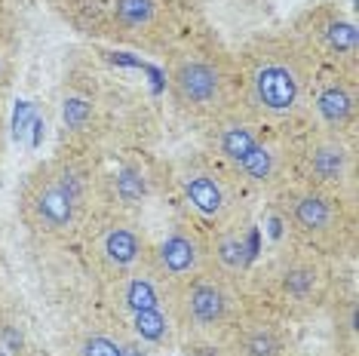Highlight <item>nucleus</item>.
Masks as SVG:
<instances>
[{"mask_svg": "<svg viewBox=\"0 0 359 356\" xmlns=\"http://www.w3.org/2000/svg\"><path fill=\"white\" fill-rule=\"evenodd\" d=\"M243 89L258 120L298 117L313 89V50L298 34H261L243 50Z\"/></svg>", "mask_w": 359, "mask_h": 356, "instance_id": "1", "label": "nucleus"}, {"mask_svg": "<svg viewBox=\"0 0 359 356\" xmlns=\"http://www.w3.org/2000/svg\"><path fill=\"white\" fill-rule=\"evenodd\" d=\"M89 197V175L77 163L55 160L28 175L22 188V215L43 237H68L80 224Z\"/></svg>", "mask_w": 359, "mask_h": 356, "instance_id": "2", "label": "nucleus"}, {"mask_svg": "<svg viewBox=\"0 0 359 356\" xmlns=\"http://www.w3.org/2000/svg\"><path fill=\"white\" fill-rule=\"evenodd\" d=\"M209 148L249 184L271 188L280 178V153L261 142L258 129L240 111H224L209 120Z\"/></svg>", "mask_w": 359, "mask_h": 356, "instance_id": "3", "label": "nucleus"}, {"mask_svg": "<svg viewBox=\"0 0 359 356\" xmlns=\"http://www.w3.org/2000/svg\"><path fill=\"white\" fill-rule=\"evenodd\" d=\"M169 93L178 111L200 120H215L231 111V80L224 68L209 55L182 53L169 62Z\"/></svg>", "mask_w": 359, "mask_h": 356, "instance_id": "4", "label": "nucleus"}, {"mask_svg": "<svg viewBox=\"0 0 359 356\" xmlns=\"http://www.w3.org/2000/svg\"><path fill=\"white\" fill-rule=\"evenodd\" d=\"M169 310L178 329H187L191 335H209L222 329L233 313L231 282L212 271H203L169 289Z\"/></svg>", "mask_w": 359, "mask_h": 356, "instance_id": "5", "label": "nucleus"}, {"mask_svg": "<svg viewBox=\"0 0 359 356\" xmlns=\"http://www.w3.org/2000/svg\"><path fill=\"white\" fill-rule=\"evenodd\" d=\"M178 191L191 212H197L209 224H231L236 215V188L224 172H218L212 163L203 160H187L178 169Z\"/></svg>", "mask_w": 359, "mask_h": 356, "instance_id": "6", "label": "nucleus"}, {"mask_svg": "<svg viewBox=\"0 0 359 356\" xmlns=\"http://www.w3.org/2000/svg\"><path fill=\"white\" fill-rule=\"evenodd\" d=\"M285 224L292 228L298 240H304L307 246H323L332 242L341 233V206L329 191L323 188H301L292 191L283 203Z\"/></svg>", "mask_w": 359, "mask_h": 356, "instance_id": "7", "label": "nucleus"}, {"mask_svg": "<svg viewBox=\"0 0 359 356\" xmlns=\"http://www.w3.org/2000/svg\"><path fill=\"white\" fill-rule=\"evenodd\" d=\"M313 53H323L334 62H356L359 55V28L341 4H313L301 19L298 34Z\"/></svg>", "mask_w": 359, "mask_h": 356, "instance_id": "8", "label": "nucleus"}, {"mask_svg": "<svg viewBox=\"0 0 359 356\" xmlns=\"http://www.w3.org/2000/svg\"><path fill=\"white\" fill-rule=\"evenodd\" d=\"M148 267L166 282V289H172L178 282L209 271L206 240L191 224H172L157 246H151Z\"/></svg>", "mask_w": 359, "mask_h": 356, "instance_id": "9", "label": "nucleus"}, {"mask_svg": "<svg viewBox=\"0 0 359 356\" xmlns=\"http://www.w3.org/2000/svg\"><path fill=\"white\" fill-rule=\"evenodd\" d=\"M304 166H307L313 188H323V191L350 188L353 172H356L353 144L341 132H323V129H316L307 142Z\"/></svg>", "mask_w": 359, "mask_h": 356, "instance_id": "10", "label": "nucleus"}, {"mask_svg": "<svg viewBox=\"0 0 359 356\" xmlns=\"http://www.w3.org/2000/svg\"><path fill=\"white\" fill-rule=\"evenodd\" d=\"M93 252L95 261L102 264V271L108 273L111 280L123 277L129 271H138V267L148 264L151 246L144 231L133 221H111L95 233L93 240Z\"/></svg>", "mask_w": 359, "mask_h": 356, "instance_id": "11", "label": "nucleus"}, {"mask_svg": "<svg viewBox=\"0 0 359 356\" xmlns=\"http://www.w3.org/2000/svg\"><path fill=\"white\" fill-rule=\"evenodd\" d=\"M307 108L313 111L316 126H320L323 132L347 135V129L353 126V120H356V89L341 74L313 80Z\"/></svg>", "mask_w": 359, "mask_h": 356, "instance_id": "12", "label": "nucleus"}, {"mask_svg": "<svg viewBox=\"0 0 359 356\" xmlns=\"http://www.w3.org/2000/svg\"><path fill=\"white\" fill-rule=\"evenodd\" d=\"M169 304V289L148 264L114 280V307L123 320Z\"/></svg>", "mask_w": 359, "mask_h": 356, "instance_id": "13", "label": "nucleus"}, {"mask_svg": "<svg viewBox=\"0 0 359 356\" xmlns=\"http://www.w3.org/2000/svg\"><path fill=\"white\" fill-rule=\"evenodd\" d=\"M206 258H209V271L218 273L222 280H236L246 273V267L252 261V249H249V233L246 228L236 224H222L215 231V237L206 242Z\"/></svg>", "mask_w": 359, "mask_h": 356, "instance_id": "14", "label": "nucleus"}, {"mask_svg": "<svg viewBox=\"0 0 359 356\" xmlns=\"http://www.w3.org/2000/svg\"><path fill=\"white\" fill-rule=\"evenodd\" d=\"M111 19L129 37H148L157 34L163 22L160 0H111Z\"/></svg>", "mask_w": 359, "mask_h": 356, "instance_id": "15", "label": "nucleus"}, {"mask_svg": "<svg viewBox=\"0 0 359 356\" xmlns=\"http://www.w3.org/2000/svg\"><path fill=\"white\" fill-rule=\"evenodd\" d=\"M323 286V271L310 258H285L276 271V289L292 301H310Z\"/></svg>", "mask_w": 359, "mask_h": 356, "instance_id": "16", "label": "nucleus"}, {"mask_svg": "<svg viewBox=\"0 0 359 356\" xmlns=\"http://www.w3.org/2000/svg\"><path fill=\"white\" fill-rule=\"evenodd\" d=\"M126 329L135 341H142L144 347L151 350H163V347L172 344L175 338V320H172V310L166 307H157V310H144V313H135V317L126 320Z\"/></svg>", "mask_w": 359, "mask_h": 356, "instance_id": "17", "label": "nucleus"}, {"mask_svg": "<svg viewBox=\"0 0 359 356\" xmlns=\"http://www.w3.org/2000/svg\"><path fill=\"white\" fill-rule=\"evenodd\" d=\"M236 356H285V341L271 322H249L236 331Z\"/></svg>", "mask_w": 359, "mask_h": 356, "instance_id": "18", "label": "nucleus"}, {"mask_svg": "<svg viewBox=\"0 0 359 356\" xmlns=\"http://www.w3.org/2000/svg\"><path fill=\"white\" fill-rule=\"evenodd\" d=\"M114 193H117L120 200H123L126 206H135L144 200V193H148V182H144V172L135 166H126L120 169L117 178H114Z\"/></svg>", "mask_w": 359, "mask_h": 356, "instance_id": "19", "label": "nucleus"}, {"mask_svg": "<svg viewBox=\"0 0 359 356\" xmlns=\"http://www.w3.org/2000/svg\"><path fill=\"white\" fill-rule=\"evenodd\" d=\"M77 350L80 356H123V344L108 331H89V335L80 338Z\"/></svg>", "mask_w": 359, "mask_h": 356, "instance_id": "20", "label": "nucleus"}, {"mask_svg": "<svg viewBox=\"0 0 359 356\" xmlns=\"http://www.w3.org/2000/svg\"><path fill=\"white\" fill-rule=\"evenodd\" d=\"M62 117H65V126H71V129H77V132H83V129L93 123V104H89L86 99H65Z\"/></svg>", "mask_w": 359, "mask_h": 356, "instance_id": "21", "label": "nucleus"}, {"mask_svg": "<svg viewBox=\"0 0 359 356\" xmlns=\"http://www.w3.org/2000/svg\"><path fill=\"white\" fill-rule=\"evenodd\" d=\"M120 344H123V356H151V347H144L142 341H135L133 335L120 338Z\"/></svg>", "mask_w": 359, "mask_h": 356, "instance_id": "22", "label": "nucleus"}, {"mask_svg": "<svg viewBox=\"0 0 359 356\" xmlns=\"http://www.w3.org/2000/svg\"><path fill=\"white\" fill-rule=\"evenodd\" d=\"M4 77H6V62H4V55H0V83H4Z\"/></svg>", "mask_w": 359, "mask_h": 356, "instance_id": "23", "label": "nucleus"}]
</instances>
